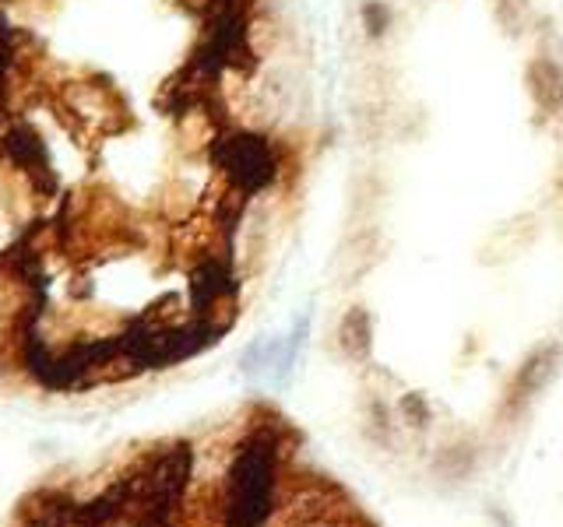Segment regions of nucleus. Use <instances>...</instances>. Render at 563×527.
<instances>
[{
    "mask_svg": "<svg viewBox=\"0 0 563 527\" xmlns=\"http://www.w3.org/2000/svg\"><path fill=\"white\" fill-rule=\"evenodd\" d=\"M528 88L542 110H563V67L550 57H539L528 67Z\"/></svg>",
    "mask_w": 563,
    "mask_h": 527,
    "instance_id": "2",
    "label": "nucleus"
},
{
    "mask_svg": "<svg viewBox=\"0 0 563 527\" xmlns=\"http://www.w3.org/2000/svg\"><path fill=\"white\" fill-rule=\"evenodd\" d=\"M363 22H366V32L377 40V35L387 32V22H391V14H387L384 4H377V0H374V4H366V8H363Z\"/></svg>",
    "mask_w": 563,
    "mask_h": 527,
    "instance_id": "4",
    "label": "nucleus"
},
{
    "mask_svg": "<svg viewBox=\"0 0 563 527\" xmlns=\"http://www.w3.org/2000/svg\"><path fill=\"white\" fill-rule=\"evenodd\" d=\"M553 369H556V348H545V351H539V356L525 366L521 383L528 386V391H536V386H542V383H545V377H550Z\"/></svg>",
    "mask_w": 563,
    "mask_h": 527,
    "instance_id": "3",
    "label": "nucleus"
},
{
    "mask_svg": "<svg viewBox=\"0 0 563 527\" xmlns=\"http://www.w3.org/2000/svg\"><path fill=\"white\" fill-rule=\"evenodd\" d=\"M219 158H222L225 172L233 176V183L246 193L268 187L272 176H275V155L268 148V141L254 137V134L222 137Z\"/></svg>",
    "mask_w": 563,
    "mask_h": 527,
    "instance_id": "1",
    "label": "nucleus"
}]
</instances>
